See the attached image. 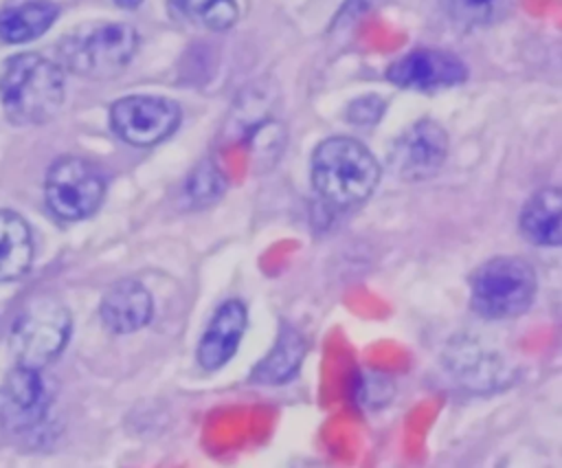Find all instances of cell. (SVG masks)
I'll return each instance as SVG.
<instances>
[{"mask_svg": "<svg viewBox=\"0 0 562 468\" xmlns=\"http://www.w3.org/2000/svg\"><path fill=\"white\" fill-rule=\"evenodd\" d=\"M522 235L538 246H558L562 239V196L558 187L538 189L520 211Z\"/></svg>", "mask_w": 562, "mask_h": 468, "instance_id": "obj_13", "label": "cell"}, {"mask_svg": "<svg viewBox=\"0 0 562 468\" xmlns=\"http://www.w3.org/2000/svg\"><path fill=\"white\" fill-rule=\"evenodd\" d=\"M391 393H393V385L382 374L369 371L362 376V380L358 385V400L364 406H382L384 402H389Z\"/></svg>", "mask_w": 562, "mask_h": 468, "instance_id": "obj_20", "label": "cell"}, {"mask_svg": "<svg viewBox=\"0 0 562 468\" xmlns=\"http://www.w3.org/2000/svg\"><path fill=\"white\" fill-rule=\"evenodd\" d=\"M119 7H123V9H136V7H140V2L143 0H114Z\"/></svg>", "mask_w": 562, "mask_h": 468, "instance_id": "obj_23", "label": "cell"}, {"mask_svg": "<svg viewBox=\"0 0 562 468\" xmlns=\"http://www.w3.org/2000/svg\"><path fill=\"white\" fill-rule=\"evenodd\" d=\"M50 406V389L42 369H11L0 387V424L11 435H26L42 426Z\"/></svg>", "mask_w": 562, "mask_h": 468, "instance_id": "obj_9", "label": "cell"}, {"mask_svg": "<svg viewBox=\"0 0 562 468\" xmlns=\"http://www.w3.org/2000/svg\"><path fill=\"white\" fill-rule=\"evenodd\" d=\"M72 330L68 308L53 297L31 299L13 321L9 349L15 365L44 369L66 347Z\"/></svg>", "mask_w": 562, "mask_h": 468, "instance_id": "obj_5", "label": "cell"}, {"mask_svg": "<svg viewBox=\"0 0 562 468\" xmlns=\"http://www.w3.org/2000/svg\"><path fill=\"white\" fill-rule=\"evenodd\" d=\"M48 209L68 222L92 215L105 196V180L99 169L77 156L57 158L44 182Z\"/></svg>", "mask_w": 562, "mask_h": 468, "instance_id": "obj_6", "label": "cell"}, {"mask_svg": "<svg viewBox=\"0 0 562 468\" xmlns=\"http://www.w3.org/2000/svg\"><path fill=\"white\" fill-rule=\"evenodd\" d=\"M138 33L125 22H92L66 33L57 44L59 66L88 79H110L127 68Z\"/></svg>", "mask_w": 562, "mask_h": 468, "instance_id": "obj_3", "label": "cell"}, {"mask_svg": "<svg viewBox=\"0 0 562 468\" xmlns=\"http://www.w3.org/2000/svg\"><path fill=\"white\" fill-rule=\"evenodd\" d=\"M0 103L15 125L50 121L64 103V68L37 53H20L0 70Z\"/></svg>", "mask_w": 562, "mask_h": 468, "instance_id": "obj_1", "label": "cell"}, {"mask_svg": "<svg viewBox=\"0 0 562 468\" xmlns=\"http://www.w3.org/2000/svg\"><path fill=\"white\" fill-rule=\"evenodd\" d=\"M538 290L533 266L518 255L483 261L470 277V305L483 319H516L527 312Z\"/></svg>", "mask_w": 562, "mask_h": 468, "instance_id": "obj_4", "label": "cell"}, {"mask_svg": "<svg viewBox=\"0 0 562 468\" xmlns=\"http://www.w3.org/2000/svg\"><path fill=\"white\" fill-rule=\"evenodd\" d=\"M468 66L439 48H413L386 68V79L408 90H443L465 81Z\"/></svg>", "mask_w": 562, "mask_h": 468, "instance_id": "obj_10", "label": "cell"}, {"mask_svg": "<svg viewBox=\"0 0 562 468\" xmlns=\"http://www.w3.org/2000/svg\"><path fill=\"white\" fill-rule=\"evenodd\" d=\"M169 11L176 18L209 31H226L239 15L235 0H169Z\"/></svg>", "mask_w": 562, "mask_h": 468, "instance_id": "obj_17", "label": "cell"}, {"mask_svg": "<svg viewBox=\"0 0 562 468\" xmlns=\"http://www.w3.org/2000/svg\"><path fill=\"white\" fill-rule=\"evenodd\" d=\"M443 13L463 29L492 26L512 15L516 0H439Z\"/></svg>", "mask_w": 562, "mask_h": 468, "instance_id": "obj_18", "label": "cell"}, {"mask_svg": "<svg viewBox=\"0 0 562 468\" xmlns=\"http://www.w3.org/2000/svg\"><path fill=\"white\" fill-rule=\"evenodd\" d=\"M224 191V178L211 160L200 163L184 185V196L193 207H206L215 202Z\"/></svg>", "mask_w": 562, "mask_h": 468, "instance_id": "obj_19", "label": "cell"}, {"mask_svg": "<svg viewBox=\"0 0 562 468\" xmlns=\"http://www.w3.org/2000/svg\"><path fill=\"white\" fill-rule=\"evenodd\" d=\"M448 134L430 121H415L406 127L389 149V169L395 178L406 182H419L432 178L446 163Z\"/></svg>", "mask_w": 562, "mask_h": 468, "instance_id": "obj_8", "label": "cell"}, {"mask_svg": "<svg viewBox=\"0 0 562 468\" xmlns=\"http://www.w3.org/2000/svg\"><path fill=\"white\" fill-rule=\"evenodd\" d=\"M151 314L154 299L136 279H121L110 286L99 305V316L112 334L138 332L151 321Z\"/></svg>", "mask_w": 562, "mask_h": 468, "instance_id": "obj_12", "label": "cell"}, {"mask_svg": "<svg viewBox=\"0 0 562 468\" xmlns=\"http://www.w3.org/2000/svg\"><path fill=\"white\" fill-rule=\"evenodd\" d=\"M248 325V310L239 299L224 301L211 316L200 343L198 363L213 371L224 367L237 352Z\"/></svg>", "mask_w": 562, "mask_h": 468, "instance_id": "obj_11", "label": "cell"}, {"mask_svg": "<svg viewBox=\"0 0 562 468\" xmlns=\"http://www.w3.org/2000/svg\"><path fill=\"white\" fill-rule=\"evenodd\" d=\"M110 125L127 145L151 147L178 130L180 105L167 97L130 94L112 103Z\"/></svg>", "mask_w": 562, "mask_h": 468, "instance_id": "obj_7", "label": "cell"}, {"mask_svg": "<svg viewBox=\"0 0 562 468\" xmlns=\"http://www.w3.org/2000/svg\"><path fill=\"white\" fill-rule=\"evenodd\" d=\"M33 261V235L22 215L0 209V281L20 279Z\"/></svg>", "mask_w": 562, "mask_h": 468, "instance_id": "obj_14", "label": "cell"}, {"mask_svg": "<svg viewBox=\"0 0 562 468\" xmlns=\"http://www.w3.org/2000/svg\"><path fill=\"white\" fill-rule=\"evenodd\" d=\"M378 182L380 165L356 138H325L312 154V185L331 207L347 209L364 202Z\"/></svg>", "mask_w": 562, "mask_h": 468, "instance_id": "obj_2", "label": "cell"}, {"mask_svg": "<svg viewBox=\"0 0 562 468\" xmlns=\"http://www.w3.org/2000/svg\"><path fill=\"white\" fill-rule=\"evenodd\" d=\"M305 356V338L299 330L285 325L268 356L255 367L252 380L261 385H281L294 378V374L301 367V360Z\"/></svg>", "mask_w": 562, "mask_h": 468, "instance_id": "obj_16", "label": "cell"}, {"mask_svg": "<svg viewBox=\"0 0 562 468\" xmlns=\"http://www.w3.org/2000/svg\"><path fill=\"white\" fill-rule=\"evenodd\" d=\"M380 2H384V0H349L345 7H342V11H340V15L338 18H345V15H360V13H364L367 9L371 11L375 4H380Z\"/></svg>", "mask_w": 562, "mask_h": 468, "instance_id": "obj_22", "label": "cell"}, {"mask_svg": "<svg viewBox=\"0 0 562 468\" xmlns=\"http://www.w3.org/2000/svg\"><path fill=\"white\" fill-rule=\"evenodd\" d=\"M59 13L50 0H29L0 11V40L20 44L48 31Z\"/></svg>", "mask_w": 562, "mask_h": 468, "instance_id": "obj_15", "label": "cell"}, {"mask_svg": "<svg viewBox=\"0 0 562 468\" xmlns=\"http://www.w3.org/2000/svg\"><path fill=\"white\" fill-rule=\"evenodd\" d=\"M382 112H384V101L375 94H369V97H360V99L351 101L347 116L356 125H375L380 121Z\"/></svg>", "mask_w": 562, "mask_h": 468, "instance_id": "obj_21", "label": "cell"}]
</instances>
